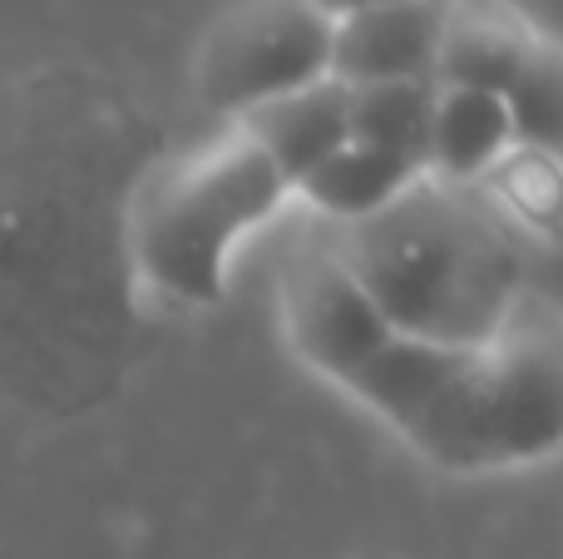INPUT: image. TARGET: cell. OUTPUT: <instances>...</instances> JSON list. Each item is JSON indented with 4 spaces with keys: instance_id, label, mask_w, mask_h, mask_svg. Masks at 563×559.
<instances>
[{
    "instance_id": "5",
    "label": "cell",
    "mask_w": 563,
    "mask_h": 559,
    "mask_svg": "<svg viewBox=\"0 0 563 559\" xmlns=\"http://www.w3.org/2000/svg\"><path fill=\"white\" fill-rule=\"evenodd\" d=\"M445 0H400L341 15L331 30V79L346 89L390 79H435Z\"/></svg>"
},
{
    "instance_id": "10",
    "label": "cell",
    "mask_w": 563,
    "mask_h": 559,
    "mask_svg": "<svg viewBox=\"0 0 563 559\" xmlns=\"http://www.w3.org/2000/svg\"><path fill=\"white\" fill-rule=\"evenodd\" d=\"M416 178H426V174L410 168L406 158H390L366 144H341L311 174H301L291 194H301L311 208L331 213L336 223H361V218L380 213L386 204H396Z\"/></svg>"
},
{
    "instance_id": "3",
    "label": "cell",
    "mask_w": 563,
    "mask_h": 559,
    "mask_svg": "<svg viewBox=\"0 0 563 559\" xmlns=\"http://www.w3.org/2000/svg\"><path fill=\"white\" fill-rule=\"evenodd\" d=\"M287 178L233 129L184 158L154 164L129 204V263L154 293L184 307L223 297L228 257L287 204Z\"/></svg>"
},
{
    "instance_id": "4",
    "label": "cell",
    "mask_w": 563,
    "mask_h": 559,
    "mask_svg": "<svg viewBox=\"0 0 563 559\" xmlns=\"http://www.w3.org/2000/svg\"><path fill=\"white\" fill-rule=\"evenodd\" d=\"M331 30L311 0H243L228 10L198 55V95L218 114L243 119L247 109L307 89L331 75Z\"/></svg>"
},
{
    "instance_id": "1",
    "label": "cell",
    "mask_w": 563,
    "mask_h": 559,
    "mask_svg": "<svg viewBox=\"0 0 563 559\" xmlns=\"http://www.w3.org/2000/svg\"><path fill=\"white\" fill-rule=\"evenodd\" d=\"M287 342L450 475L539 465L563 451V313L529 293L485 347H435L386 327L331 248L282 273Z\"/></svg>"
},
{
    "instance_id": "7",
    "label": "cell",
    "mask_w": 563,
    "mask_h": 559,
    "mask_svg": "<svg viewBox=\"0 0 563 559\" xmlns=\"http://www.w3.org/2000/svg\"><path fill=\"white\" fill-rule=\"evenodd\" d=\"M539 30L525 25L499 0H445V35L435 55V85L445 89H485L499 95L519 69L525 50Z\"/></svg>"
},
{
    "instance_id": "2",
    "label": "cell",
    "mask_w": 563,
    "mask_h": 559,
    "mask_svg": "<svg viewBox=\"0 0 563 559\" xmlns=\"http://www.w3.org/2000/svg\"><path fill=\"white\" fill-rule=\"evenodd\" d=\"M331 257L390 332L435 347H485L529 297L519 248L455 184L416 178L396 204L341 228Z\"/></svg>"
},
{
    "instance_id": "6",
    "label": "cell",
    "mask_w": 563,
    "mask_h": 559,
    "mask_svg": "<svg viewBox=\"0 0 563 559\" xmlns=\"http://www.w3.org/2000/svg\"><path fill=\"white\" fill-rule=\"evenodd\" d=\"M238 129L263 149V158L287 178V188H297L301 174H311L321 158H331L341 144H351L346 85L327 75L307 89H291V95L247 109L238 119Z\"/></svg>"
},
{
    "instance_id": "8",
    "label": "cell",
    "mask_w": 563,
    "mask_h": 559,
    "mask_svg": "<svg viewBox=\"0 0 563 559\" xmlns=\"http://www.w3.org/2000/svg\"><path fill=\"white\" fill-rule=\"evenodd\" d=\"M509 144H515V134H509L505 99L485 95V89L440 85L435 124H430V174H440V184L479 178L505 158Z\"/></svg>"
},
{
    "instance_id": "11",
    "label": "cell",
    "mask_w": 563,
    "mask_h": 559,
    "mask_svg": "<svg viewBox=\"0 0 563 559\" xmlns=\"http://www.w3.org/2000/svg\"><path fill=\"white\" fill-rule=\"evenodd\" d=\"M499 99L509 114V134L525 154L563 158V50L554 40L534 35Z\"/></svg>"
},
{
    "instance_id": "9",
    "label": "cell",
    "mask_w": 563,
    "mask_h": 559,
    "mask_svg": "<svg viewBox=\"0 0 563 559\" xmlns=\"http://www.w3.org/2000/svg\"><path fill=\"white\" fill-rule=\"evenodd\" d=\"M435 79H390V85L346 89L351 144L380 149L390 158H406L410 168L430 174V124H435Z\"/></svg>"
},
{
    "instance_id": "12",
    "label": "cell",
    "mask_w": 563,
    "mask_h": 559,
    "mask_svg": "<svg viewBox=\"0 0 563 559\" xmlns=\"http://www.w3.org/2000/svg\"><path fill=\"white\" fill-rule=\"evenodd\" d=\"M321 15L341 20V15H356V10H376V6H400V0H311Z\"/></svg>"
}]
</instances>
